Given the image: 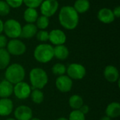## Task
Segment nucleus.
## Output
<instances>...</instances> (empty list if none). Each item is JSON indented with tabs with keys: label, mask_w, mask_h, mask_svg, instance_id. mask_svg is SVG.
I'll list each match as a JSON object with an SVG mask.
<instances>
[{
	"label": "nucleus",
	"mask_w": 120,
	"mask_h": 120,
	"mask_svg": "<svg viewBox=\"0 0 120 120\" xmlns=\"http://www.w3.org/2000/svg\"><path fill=\"white\" fill-rule=\"evenodd\" d=\"M59 22L67 30H74L79 22V15L74 7L70 6H63L59 13Z\"/></svg>",
	"instance_id": "obj_1"
},
{
	"label": "nucleus",
	"mask_w": 120,
	"mask_h": 120,
	"mask_svg": "<svg viewBox=\"0 0 120 120\" xmlns=\"http://www.w3.org/2000/svg\"><path fill=\"white\" fill-rule=\"evenodd\" d=\"M25 76V71L24 68L18 63L12 64L6 68L5 71L6 80L12 84H16L22 82Z\"/></svg>",
	"instance_id": "obj_2"
},
{
	"label": "nucleus",
	"mask_w": 120,
	"mask_h": 120,
	"mask_svg": "<svg viewBox=\"0 0 120 120\" xmlns=\"http://www.w3.org/2000/svg\"><path fill=\"white\" fill-rule=\"evenodd\" d=\"M30 79L34 89H41L48 83V75L41 68H35L30 72Z\"/></svg>",
	"instance_id": "obj_3"
},
{
	"label": "nucleus",
	"mask_w": 120,
	"mask_h": 120,
	"mask_svg": "<svg viewBox=\"0 0 120 120\" xmlns=\"http://www.w3.org/2000/svg\"><path fill=\"white\" fill-rule=\"evenodd\" d=\"M34 57L36 60L41 63H46L51 61L54 57L53 46L47 44L38 45L34 51Z\"/></svg>",
	"instance_id": "obj_4"
},
{
	"label": "nucleus",
	"mask_w": 120,
	"mask_h": 120,
	"mask_svg": "<svg viewBox=\"0 0 120 120\" xmlns=\"http://www.w3.org/2000/svg\"><path fill=\"white\" fill-rule=\"evenodd\" d=\"M21 25L15 20L9 19L4 23V31L8 37L16 39L20 37L21 32Z\"/></svg>",
	"instance_id": "obj_5"
},
{
	"label": "nucleus",
	"mask_w": 120,
	"mask_h": 120,
	"mask_svg": "<svg viewBox=\"0 0 120 120\" xmlns=\"http://www.w3.org/2000/svg\"><path fill=\"white\" fill-rule=\"evenodd\" d=\"M7 51L13 56H21L26 51L25 44L19 39H13L7 43Z\"/></svg>",
	"instance_id": "obj_6"
},
{
	"label": "nucleus",
	"mask_w": 120,
	"mask_h": 120,
	"mask_svg": "<svg viewBox=\"0 0 120 120\" xmlns=\"http://www.w3.org/2000/svg\"><path fill=\"white\" fill-rule=\"evenodd\" d=\"M68 76L70 79H82L86 75L85 68L79 63H72L66 69Z\"/></svg>",
	"instance_id": "obj_7"
},
{
	"label": "nucleus",
	"mask_w": 120,
	"mask_h": 120,
	"mask_svg": "<svg viewBox=\"0 0 120 120\" xmlns=\"http://www.w3.org/2000/svg\"><path fill=\"white\" fill-rule=\"evenodd\" d=\"M58 2L57 0H45L41 4L40 10L42 15L49 18L53 15L58 8Z\"/></svg>",
	"instance_id": "obj_8"
},
{
	"label": "nucleus",
	"mask_w": 120,
	"mask_h": 120,
	"mask_svg": "<svg viewBox=\"0 0 120 120\" xmlns=\"http://www.w3.org/2000/svg\"><path fill=\"white\" fill-rule=\"evenodd\" d=\"M13 93L18 99L24 100L29 98L30 96L31 88L27 83L20 82L13 86Z\"/></svg>",
	"instance_id": "obj_9"
},
{
	"label": "nucleus",
	"mask_w": 120,
	"mask_h": 120,
	"mask_svg": "<svg viewBox=\"0 0 120 120\" xmlns=\"http://www.w3.org/2000/svg\"><path fill=\"white\" fill-rule=\"evenodd\" d=\"M72 81L68 75L58 76L56 80V86L63 93H67L70 91L72 88Z\"/></svg>",
	"instance_id": "obj_10"
},
{
	"label": "nucleus",
	"mask_w": 120,
	"mask_h": 120,
	"mask_svg": "<svg viewBox=\"0 0 120 120\" xmlns=\"http://www.w3.org/2000/svg\"><path fill=\"white\" fill-rule=\"evenodd\" d=\"M49 40L54 45H62L66 41V35L60 30H53L49 32Z\"/></svg>",
	"instance_id": "obj_11"
},
{
	"label": "nucleus",
	"mask_w": 120,
	"mask_h": 120,
	"mask_svg": "<svg viewBox=\"0 0 120 120\" xmlns=\"http://www.w3.org/2000/svg\"><path fill=\"white\" fill-rule=\"evenodd\" d=\"M14 115L16 120H30L32 118V111L28 106L20 105L15 110Z\"/></svg>",
	"instance_id": "obj_12"
},
{
	"label": "nucleus",
	"mask_w": 120,
	"mask_h": 120,
	"mask_svg": "<svg viewBox=\"0 0 120 120\" xmlns=\"http://www.w3.org/2000/svg\"><path fill=\"white\" fill-rule=\"evenodd\" d=\"M104 77L105 79L111 83L116 82L119 80L120 74L117 68L113 65H108L104 70Z\"/></svg>",
	"instance_id": "obj_13"
},
{
	"label": "nucleus",
	"mask_w": 120,
	"mask_h": 120,
	"mask_svg": "<svg viewBox=\"0 0 120 120\" xmlns=\"http://www.w3.org/2000/svg\"><path fill=\"white\" fill-rule=\"evenodd\" d=\"M115 15L111 9L108 8H101L98 13V20L105 24L111 23L115 20Z\"/></svg>",
	"instance_id": "obj_14"
},
{
	"label": "nucleus",
	"mask_w": 120,
	"mask_h": 120,
	"mask_svg": "<svg viewBox=\"0 0 120 120\" xmlns=\"http://www.w3.org/2000/svg\"><path fill=\"white\" fill-rule=\"evenodd\" d=\"M13 109V103L12 101L8 98L0 99V116H8Z\"/></svg>",
	"instance_id": "obj_15"
},
{
	"label": "nucleus",
	"mask_w": 120,
	"mask_h": 120,
	"mask_svg": "<svg viewBox=\"0 0 120 120\" xmlns=\"http://www.w3.org/2000/svg\"><path fill=\"white\" fill-rule=\"evenodd\" d=\"M37 32V27L33 23H27L21 28L20 37L25 39H30L33 37Z\"/></svg>",
	"instance_id": "obj_16"
},
{
	"label": "nucleus",
	"mask_w": 120,
	"mask_h": 120,
	"mask_svg": "<svg viewBox=\"0 0 120 120\" xmlns=\"http://www.w3.org/2000/svg\"><path fill=\"white\" fill-rule=\"evenodd\" d=\"M13 93V86L7 80L0 82V97L1 98H8Z\"/></svg>",
	"instance_id": "obj_17"
},
{
	"label": "nucleus",
	"mask_w": 120,
	"mask_h": 120,
	"mask_svg": "<svg viewBox=\"0 0 120 120\" xmlns=\"http://www.w3.org/2000/svg\"><path fill=\"white\" fill-rule=\"evenodd\" d=\"M105 113L110 118L118 117L120 115V104L118 102L111 103L107 106Z\"/></svg>",
	"instance_id": "obj_18"
},
{
	"label": "nucleus",
	"mask_w": 120,
	"mask_h": 120,
	"mask_svg": "<svg viewBox=\"0 0 120 120\" xmlns=\"http://www.w3.org/2000/svg\"><path fill=\"white\" fill-rule=\"evenodd\" d=\"M68 56L69 50L63 44L56 46V47L53 48V56H55L57 59L63 60H65Z\"/></svg>",
	"instance_id": "obj_19"
},
{
	"label": "nucleus",
	"mask_w": 120,
	"mask_h": 120,
	"mask_svg": "<svg viewBox=\"0 0 120 120\" xmlns=\"http://www.w3.org/2000/svg\"><path fill=\"white\" fill-rule=\"evenodd\" d=\"M24 19L27 23H34L38 18V13L35 8H27L24 12Z\"/></svg>",
	"instance_id": "obj_20"
},
{
	"label": "nucleus",
	"mask_w": 120,
	"mask_h": 120,
	"mask_svg": "<svg viewBox=\"0 0 120 120\" xmlns=\"http://www.w3.org/2000/svg\"><path fill=\"white\" fill-rule=\"evenodd\" d=\"M73 7L78 13H84L89 9L90 3L89 0H77Z\"/></svg>",
	"instance_id": "obj_21"
},
{
	"label": "nucleus",
	"mask_w": 120,
	"mask_h": 120,
	"mask_svg": "<svg viewBox=\"0 0 120 120\" xmlns=\"http://www.w3.org/2000/svg\"><path fill=\"white\" fill-rule=\"evenodd\" d=\"M11 57L9 53L5 49H0V70L6 69L10 63Z\"/></svg>",
	"instance_id": "obj_22"
},
{
	"label": "nucleus",
	"mask_w": 120,
	"mask_h": 120,
	"mask_svg": "<svg viewBox=\"0 0 120 120\" xmlns=\"http://www.w3.org/2000/svg\"><path fill=\"white\" fill-rule=\"evenodd\" d=\"M69 105L74 110H79L83 105L84 101L79 95H72L69 99Z\"/></svg>",
	"instance_id": "obj_23"
},
{
	"label": "nucleus",
	"mask_w": 120,
	"mask_h": 120,
	"mask_svg": "<svg viewBox=\"0 0 120 120\" xmlns=\"http://www.w3.org/2000/svg\"><path fill=\"white\" fill-rule=\"evenodd\" d=\"M30 96L32 101L36 104H40L44 101V94L41 91H40V89H34L33 91H31Z\"/></svg>",
	"instance_id": "obj_24"
},
{
	"label": "nucleus",
	"mask_w": 120,
	"mask_h": 120,
	"mask_svg": "<svg viewBox=\"0 0 120 120\" xmlns=\"http://www.w3.org/2000/svg\"><path fill=\"white\" fill-rule=\"evenodd\" d=\"M66 67L62 64V63H56L52 67V72L57 75V76H61L64 75L65 73L66 72Z\"/></svg>",
	"instance_id": "obj_25"
},
{
	"label": "nucleus",
	"mask_w": 120,
	"mask_h": 120,
	"mask_svg": "<svg viewBox=\"0 0 120 120\" xmlns=\"http://www.w3.org/2000/svg\"><path fill=\"white\" fill-rule=\"evenodd\" d=\"M49 25V18H47L44 15L38 17V18L37 20V28H39L41 30H45L46 28H47Z\"/></svg>",
	"instance_id": "obj_26"
},
{
	"label": "nucleus",
	"mask_w": 120,
	"mask_h": 120,
	"mask_svg": "<svg viewBox=\"0 0 120 120\" xmlns=\"http://www.w3.org/2000/svg\"><path fill=\"white\" fill-rule=\"evenodd\" d=\"M68 120H85V115L79 110H74L70 112Z\"/></svg>",
	"instance_id": "obj_27"
},
{
	"label": "nucleus",
	"mask_w": 120,
	"mask_h": 120,
	"mask_svg": "<svg viewBox=\"0 0 120 120\" xmlns=\"http://www.w3.org/2000/svg\"><path fill=\"white\" fill-rule=\"evenodd\" d=\"M10 13V6L4 1H0V15L5 16Z\"/></svg>",
	"instance_id": "obj_28"
},
{
	"label": "nucleus",
	"mask_w": 120,
	"mask_h": 120,
	"mask_svg": "<svg viewBox=\"0 0 120 120\" xmlns=\"http://www.w3.org/2000/svg\"><path fill=\"white\" fill-rule=\"evenodd\" d=\"M44 0H23V3L28 7L35 8L39 6Z\"/></svg>",
	"instance_id": "obj_29"
},
{
	"label": "nucleus",
	"mask_w": 120,
	"mask_h": 120,
	"mask_svg": "<svg viewBox=\"0 0 120 120\" xmlns=\"http://www.w3.org/2000/svg\"><path fill=\"white\" fill-rule=\"evenodd\" d=\"M37 38L40 41H46L49 40V32L45 30H41L37 32Z\"/></svg>",
	"instance_id": "obj_30"
},
{
	"label": "nucleus",
	"mask_w": 120,
	"mask_h": 120,
	"mask_svg": "<svg viewBox=\"0 0 120 120\" xmlns=\"http://www.w3.org/2000/svg\"><path fill=\"white\" fill-rule=\"evenodd\" d=\"M6 2L10 7L12 8H18L23 3V0H6Z\"/></svg>",
	"instance_id": "obj_31"
},
{
	"label": "nucleus",
	"mask_w": 120,
	"mask_h": 120,
	"mask_svg": "<svg viewBox=\"0 0 120 120\" xmlns=\"http://www.w3.org/2000/svg\"><path fill=\"white\" fill-rule=\"evenodd\" d=\"M7 39L4 35L0 34V49H4L7 45Z\"/></svg>",
	"instance_id": "obj_32"
},
{
	"label": "nucleus",
	"mask_w": 120,
	"mask_h": 120,
	"mask_svg": "<svg viewBox=\"0 0 120 120\" xmlns=\"http://www.w3.org/2000/svg\"><path fill=\"white\" fill-rule=\"evenodd\" d=\"M79 110L81 112H82L84 115H86V114H87V113L89 112V108L88 105H83L79 109Z\"/></svg>",
	"instance_id": "obj_33"
},
{
	"label": "nucleus",
	"mask_w": 120,
	"mask_h": 120,
	"mask_svg": "<svg viewBox=\"0 0 120 120\" xmlns=\"http://www.w3.org/2000/svg\"><path fill=\"white\" fill-rule=\"evenodd\" d=\"M113 14L115 15V17L116 18H120V6H117L114 8V10L112 11Z\"/></svg>",
	"instance_id": "obj_34"
},
{
	"label": "nucleus",
	"mask_w": 120,
	"mask_h": 120,
	"mask_svg": "<svg viewBox=\"0 0 120 120\" xmlns=\"http://www.w3.org/2000/svg\"><path fill=\"white\" fill-rule=\"evenodd\" d=\"M4 31V22L0 20V34Z\"/></svg>",
	"instance_id": "obj_35"
},
{
	"label": "nucleus",
	"mask_w": 120,
	"mask_h": 120,
	"mask_svg": "<svg viewBox=\"0 0 120 120\" xmlns=\"http://www.w3.org/2000/svg\"><path fill=\"white\" fill-rule=\"evenodd\" d=\"M101 120H111V118H110L109 117H108V116H105V117H102Z\"/></svg>",
	"instance_id": "obj_36"
},
{
	"label": "nucleus",
	"mask_w": 120,
	"mask_h": 120,
	"mask_svg": "<svg viewBox=\"0 0 120 120\" xmlns=\"http://www.w3.org/2000/svg\"><path fill=\"white\" fill-rule=\"evenodd\" d=\"M56 120H68V119H66V118H65V117H60V118L57 119Z\"/></svg>",
	"instance_id": "obj_37"
},
{
	"label": "nucleus",
	"mask_w": 120,
	"mask_h": 120,
	"mask_svg": "<svg viewBox=\"0 0 120 120\" xmlns=\"http://www.w3.org/2000/svg\"><path fill=\"white\" fill-rule=\"evenodd\" d=\"M30 120H41L40 119H39V118H32Z\"/></svg>",
	"instance_id": "obj_38"
},
{
	"label": "nucleus",
	"mask_w": 120,
	"mask_h": 120,
	"mask_svg": "<svg viewBox=\"0 0 120 120\" xmlns=\"http://www.w3.org/2000/svg\"><path fill=\"white\" fill-rule=\"evenodd\" d=\"M16 120L15 119H13V118H8V119H7V120Z\"/></svg>",
	"instance_id": "obj_39"
}]
</instances>
